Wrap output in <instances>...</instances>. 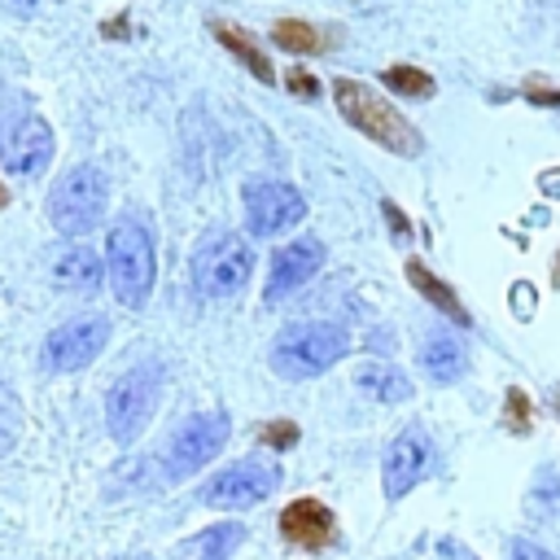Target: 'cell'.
<instances>
[{
  "mask_svg": "<svg viewBox=\"0 0 560 560\" xmlns=\"http://www.w3.org/2000/svg\"><path fill=\"white\" fill-rule=\"evenodd\" d=\"M542 192H551V197H560V171H542Z\"/></svg>",
  "mask_w": 560,
  "mask_h": 560,
  "instance_id": "f546056e",
  "label": "cell"
},
{
  "mask_svg": "<svg viewBox=\"0 0 560 560\" xmlns=\"http://www.w3.org/2000/svg\"><path fill=\"white\" fill-rule=\"evenodd\" d=\"M105 341H109V324L101 315L70 319V324H61V328L48 332L39 359H44L48 372H79V368H88L105 350Z\"/></svg>",
  "mask_w": 560,
  "mask_h": 560,
  "instance_id": "7c38bea8",
  "label": "cell"
},
{
  "mask_svg": "<svg viewBox=\"0 0 560 560\" xmlns=\"http://www.w3.org/2000/svg\"><path fill=\"white\" fill-rule=\"evenodd\" d=\"M4 206H9V188L0 184V210H4Z\"/></svg>",
  "mask_w": 560,
  "mask_h": 560,
  "instance_id": "836d02e7",
  "label": "cell"
},
{
  "mask_svg": "<svg viewBox=\"0 0 560 560\" xmlns=\"http://www.w3.org/2000/svg\"><path fill=\"white\" fill-rule=\"evenodd\" d=\"M529 499L538 503V512H560V477H556L551 468H538Z\"/></svg>",
  "mask_w": 560,
  "mask_h": 560,
  "instance_id": "603a6c76",
  "label": "cell"
},
{
  "mask_svg": "<svg viewBox=\"0 0 560 560\" xmlns=\"http://www.w3.org/2000/svg\"><path fill=\"white\" fill-rule=\"evenodd\" d=\"M245 542V525L236 521H223V525H210L201 538H197V556L201 560H232V551Z\"/></svg>",
  "mask_w": 560,
  "mask_h": 560,
  "instance_id": "44dd1931",
  "label": "cell"
},
{
  "mask_svg": "<svg viewBox=\"0 0 560 560\" xmlns=\"http://www.w3.org/2000/svg\"><path fill=\"white\" fill-rule=\"evenodd\" d=\"M433 468V438L420 424H407L389 451H385V468H381V490L385 499H402L407 490H416Z\"/></svg>",
  "mask_w": 560,
  "mask_h": 560,
  "instance_id": "8fae6325",
  "label": "cell"
},
{
  "mask_svg": "<svg viewBox=\"0 0 560 560\" xmlns=\"http://www.w3.org/2000/svg\"><path fill=\"white\" fill-rule=\"evenodd\" d=\"M332 101H337V109H341V118L359 131V136H368L372 144H381V149H389V153H398V158H416L420 153V131L385 101V96H376L368 83H359V79H337L332 83Z\"/></svg>",
  "mask_w": 560,
  "mask_h": 560,
  "instance_id": "6da1fadb",
  "label": "cell"
},
{
  "mask_svg": "<svg viewBox=\"0 0 560 560\" xmlns=\"http://www.w3.org/2000/svg\"><path fill=\"white\" fill-rule=\"evenodd\" d=\"M284 83H289V92H293L298 101H315V96H319V79H315L311 70H289Z\"/></svg>",
  "mask_w": 560,
  "mask_h": 560,
  "instance_id": "484cf974",
  "label": "cell"
},
{
  "mask_svg": "<svg viewBox=\"0 0 560 560\" xmlns=\"http://www.w3.org/2000/svg\"><path fill=\"white\" fill-rule=\"evenodd\" d=\"M276 486H280V464H271V459H241V464L219 468V472L201 486V503H206V508H228V512H236V508L262 503Z\"/></svg>",
  "mask_w": 560,
  "mask_h": 560,
  "instance_id": "9c48e42d",
  "label": "cell"
},
{
  "mask_svg": "<svg viewBox=\"0 0 560 560\" xmlns=\"http://www.w3.org/2000/svg\"><path fill=\"white\" fill-rule=\"evenodd\" d=\"M280 534L302 551H324L332 542V534H337V521L319 499H293L280 512Z\"/></svg>",
  "mask_w": 560,
  "mask_h": 560,
  "instance_id": "5bb4252c",
  "label": "cell"
},
{
  "mask_svg": "<svg viewBox=\"0 0 560 560\" xmlns=\"http://www.w3.org/2000/svg\"><path fill=\"white\" fill-rule=\"evenodd\" d=\"M551 280L560 284V254H556V262H551Z\"/></svg>",
  "mask_w": 560,
  "mask_h": 560,
  "instance_id": "d6a6232c",
  "label": "cell"
},
{
  "mask_svg": "<svg viewBox=\"0 0 560 560\" xmlns=\"http://www.w3.org/2000/svg\"><path fill=\"white\" fill-rule=\"evenodd\" d=\"M525 101H534V105H560V88H525Z\"/></svg>",
  "mask_w": 560,
  "mask_h": 560,
  "instance_id": "f1b7e54d",
  "label": "cell"
},
{
  "mask_svg": "<svg viewBox=\"0 0 560 560\" xmlns=\"http://www.w3.org/2000/svg\"><path fill=\"white\" fill-rule=\"evenodd\" d=\"M354 381H359V389H363L368 398H376V402H402V398H411V381H407L394 363H363V368L354 372Z\"/></svg>",
  "mask_w": 560,
  "mask_h": 560,
  "instance_id": "d6986e66",
  "label": "cell"
},
{
  "mask_svg": "<svg viewBox=\"0 0 560 560\" xmlns=\"http://www.w3.org/2000/svg\"><path fill=\"white\" fill-rule=\"evenodd\" d=\"M101 31H105V35H109V39H118V35H127V22H105V26H101Z\"/></svg>",
  "mask_w": 560,
  "mask_h": 560,
  "instance_id": "1f68e13d",
  "label": "cell"
},
{
  "mask_svg": "<svg viewBox=\"0 0 560 560\" xmlns=\"http://www.w3.org/2000/svg\"><path fill=\"white\" fill-rule=\"evenodd\" d=\"M105 197H109V184L96 166H70L48 192V219L61 236H83L101 223Z\"/></svg>",
  "mask_w": 560,
  "mask_h": 560,
  "instance_id": "5b68a950",
  "label": "cell"
},
{
  "mask_svg": "<svg viewBox=\"0 0 560 560\" xmlns=\"http://www.w3.org/2000/svg\"><path fill=\"white\" fill-rule=\"evenodd\" d=\"M420 368H424V376H429V381L451 385V381H459V376H464L468 354H464V346H459L455 337H429V341H424V350H420Z\"/></svg>",
  "mask_w": 560,
  "mask_h": 560,
  "instance_id": "e0dca14e",
  "label": "cell"
},
{
  "mask_svg": "<svg viewBox=\"0 0 560 560\" xmlns=\"http://www.w3.org/2000/svg\"><path fill=\"white\" fill-rule=\"evenodd\" d=\"M127 560H149V556H127Z\"/></svg>",
  "mask_w": 560,
  "mask_h": 560,
  "instance_id": "8d00e7d4",
  "label": "cell"
},
{
  "mask_svg": "<svg viewBox=\"0 0 560 560\" xmlns=\"http://www.w3.org/2000/svg\"><path fill=\"white\" fill-rule=\"evenodd\" d=\"M381 83L389 88V92H398V96H433V79L424 74V70H416V66H389L385 74H381Z\"/></svg>",
  "mask_w": 560,
  "mask_h": 560,
  "instance_id": "7402d4cb",
  "label": "cell"
},
{
  "mask_svg": "<svg viewBox=\"0 0 560 560\" xmlns=\"http://www.w3.org/2000/svg\"><path fill=\"white\" fill-rule=\"evenodd\" d=\"M105 267H109V284L114 298L131 311H140L153 293V276H158V258H153V236L136 214H122L109 236H105Z\"/></svg>",
  "mask_w": 560,
  "mask_h": 560,
  "instance_id": "7a4b0ae2",
  "label": "cell"
},
{
  "mask_svg": "<svg viewBox=\"0 0 560 560\" xmlns=\"http://www.w3.org/2000/svg\"><path fill=\"white\" fill-rule=\"evenodd\" d=\"M52 280L70 293H96L101 289V258L88 245H66L52 258Z\"/></svg>",
  "mask_w": 560,
  "mask_h": 560,
  "instance_id": "9a60e30c",
  "label": "cell"
},
{
  "mask_svg": "<svg viewBox=\"0 0 560 560\" xmlns=\"http://www.w3.org/2000/svg\"><path fill=\"white\" fill-rule=\"evenodd\" d=\"M241 201H245L249 236H280L306 219V197L284 179H249Z\"/></svg>",
  "mask_w": 560,
  "mask_h": 560,
  "instance_id": "ba28073f",
  "label": "cell"
},
{
  "mask_svg": "<svg viewBox=\"0 0 560 560\" xmlns=\"http://www.w3.org/2000/svg\"><path fill=\"white\" fill-rule=\"evenodd\" d=\"M0 162L13 175H39L52 162V127L39 114H9L0 122Z\"/></svg>",
  "mask_w": 560,
  "mask_h": 560,
  "instance_id": "30bf717a",
  "label": "cell"
},
{
  "mask_svg": "<svg viewBox=\"0 0 560 560\" xmlns=\"http://www.w3.org/2000/svg\"><path fill=\"white\" fill-rule=\"evenodd\" d=\"M319 267H324V241L302 236V241H293V245H280V249L271 254V276H267L262 298H267V302H280V298L298 293Z\"/></svg>",
  "mask_w": 560,
  "mask_h": 560,
  "instance_id": "4fadbf2b",
  "label": "cell"
},
{
  "mask_svg": "<svg viewBox=\"0 0 560 560\" xmlns=\"http://www.w3.org/2000/svg\"><path fill=\"white\" fill-rule=\"evenodd\" d=\"M162 398V368L158 363H140L131 372H122L109 394H105V424L114 442H131L140 438V429L153 420Z\"/></svg>",
  "mask_w": 560,
  "mask_h": 560,
  "instance_id": "8992f818",
  "label": "cell"
},
{
  "mask_svg": "<svg viewBox=\"0 0 560 560\" xmlns=\"http://www.w3.org/2000/svg\"><path fill=\"white\" fill-rule=\"evenodd\" d=\"M381 210H385V219H389V228H394V236H398V241H407V236H411V223L402 219V210H398L394 201H381Z\"/></svg>",
  "mask_w": 560,
  "mask_h": 560,
  "instance_id": "83f0119b",
  "label": "cell"
},
{
  "mask_svg": "<svg viewBox=\"0 0 560 560\" xmlns=\"http://www.w3.org/2000/svg\"><path fill=\"white\" fill-rule=\"evenodd\" d=\"M228 433H232V424H228V416H223V411L188 416V420L175 429V438L166 442V459H162L166 477H171V481L192 477L201 464H210V459L228 446Z\"/></svg>",
  "mask_w": 560,
  "mask_h": 560,
  "instance_id": "52a82bcc",
  "label": "cell"
},
{
  "mask_svg": "<svg viewBox=\"0 0 560 560\" xmlns=\"http://www.w3.org/2000/svg\"><path fill=\"white\" fill-rule=\"evenodd\" d=\"M529 398H525V389H508V398H503V420H508V429L512 433H529Z\"/></svg>",
  "mask_w": 560,
  "mask_h": 560,
  "instance_id": "cb8c5ba5",
  "label": "cell"
},
{
  "mask_svg": "<svg viewBox=\"0 0 560 560\" xmlns=\"http://www.w3.org/2000/svg\"><path fill=\"white\" fill-rule=\"evenodd\" d=\"M254 276V249L236 232H210L192 249V289L201 298H232Z\"/></svg>",
  "mask_w": 560,
  "mask_h": 560,
  "instance_id": "277c9868",
  "label": "cell"
},
{
  "mask_svg": "<svg viewBox=\"0 0 560 560\" xmlns=\"http://www.w3.org/2000/svg\"><path fill=\"white\" fill-rule=\"evenodd\" d=\"M538 4H551V9H560V0H538Z\"/></svg>",
  "mask_w": 560,
  "mask_h": 560,
  "instance_id": "d590c367",
  "label": "cell"
},
{
  "mask_svg": "<svg viewBox=\"0 0 560 560\" xmlns=\"http://www.w3.org/2000/svg\"><path fill=\"white\" fill-rule=\"evenodd\" d=\"M210 35L258 79V83H276V66H271V57L258 48V39L254 35H245L241 26H232V22H210Z\"/></svg>",
  "mask_w": 560,
  "mask_h": 560,
  "instance_id": "2e32d148",
  "label": "cell"
},
{
  "mask_svg": "<svg viewBox=\"0 0 560 560\" xmlns=\"http://www.w3.org/2000/svg\"><path fill=\"white\" fill-rule=\"evenodd\" d=\"M407 280H411V289H416V293H424V298H429V302H433L442 315H451L455 324H468V319H472V315L464 311V302L455 298V289H451L446 280H438V276H433L424 262L407 258Z\"/></svg>",
  "mask_w": 560,
  "mask_h": 560,
  "instance_id": "ac0fdd59",
  "label": "cell"
},
{
  "mask_svg": "<svg viewBox=\"0 0 560 560\" xmlns=\"http://www.w3.org/2000/svg\"><path fill=\"white\" fill-rule=\"evenodd\" d=\"M262 446H271V451L298 446V424H293V420H271V424L262 429Z\"/></svg>",
  "mask_w": 560,
  "mask_h": 560,
  "instance_id": "d4e9b609",
  "label": "cell"
},
{
  "mask_svg": "<svg viewBox=\"0 0 560 560\" xmlns=\"http://www.w3.org/2000/svg\"><path fill=\"white\" fill-rule=\"evenodd\" d=\"M508 560H560V556H551L547 547H538V542H529V538H512Z\"/></svg>",
  "mask_w": 560,
  "mask_h": 560,
  "instance_id": "4316f807",
  "label": "cell"
},
{
  "mask_svg": "<svg viewBox=\"0 0 560 560\" xmlns=\"http://www.w3.org/2000/svg\"><path fill=\"white\" fill-rule=\"evenodd\" d=\"M346 350H350L346 328L324 324V319H315V324H293V328H284V332L276 337V346H271V372L284 376V381H311V376L328 372Z\"/></svg>",
  "mask_w": 560,
  "mask_h": 560,
  "instance_id": "3957f363",
  "label": "cell"
},
{
  "mask_svg": "<svg viewBox=\"0 0 560 560\" xmlns=\"http://www.w3.org/2000/svg\"><path fill=\"white\" fill-rule=\"evenodd\" d=\"M551 402H556V411H560V385H556V389H551Z\"/></svg>",
  "mask_w": 560,
  "mask_h": 560,
  "instance_id": "e575fe53",
  "label": "cell"
},
{
  "mask_svg": "<svg viewBox=\"0 0 560 560\" xmlns=\"http://www.w3.org/2000/svg\"><path fill=\"white\" fill-rule=\"evenodd\" d=\"M9 13H35L39 9V0H0Z\"/></svg>",
  "mask_w": 560,
  "mask_h": 560,
  "instance_id": "4dcf8cb0",
  "label": "cell"
},
{
  "mask_svg": "<svg viewBox=\"0 0 560 560\" xmlns=\"http://www.w3.org/2000/svg\"><path fill=\"white\" fill-rule=\"evenodd\" d=\"M271 39H276L284 52H298V57H311V52L324 48V35H319L315 26H306L302 18H280V22L271 26Z\"/></svg>",
  "mask_w": 560,
  "mask_h": 560,
  "instance_id": "ffe728a7",
  "label": "cell"
}]
</instances>
